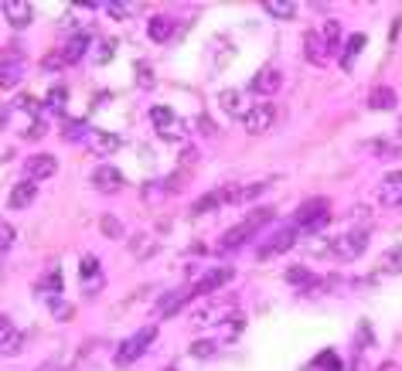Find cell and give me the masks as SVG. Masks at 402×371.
I'll return each instance as SVG.
<instances>
[{"mask_svg":"<svg viewBox=\"0 0 402 371\" xmlns=\"http://www.w3.org/2000/svg\"><path fill=\"white\" fill-rule=\"evenodd\" d=\"M154 341H157V327H154V324H150V327H143V331H137L133 337H126V341L116 348L113 365H116V368H130V365H133V361H137V358H140Z\"/></svg>","mask_w":402,"mask_h":371,"instance_id":"cell-1","label":"cell"},{"mask_svg":"<svg viewBox=\"0 0 402 371\" xmlns=\"http://www.w3.org/2000/svg\"><path fill=\"white\" fill-rule=\"evenodd\" d=\"M368 242H372V232L368 228H351V232H344V235H338L331 242V256L341 259V263H351V259H358L368 249Z\"/></svg>","mask_w":402,"mask_h":371,"instance_id":"cell-2","label":"cell"},{"mask_svg":"<svg viewBox=\"0 0 402 371\" xmlns=\"http://www.w3.org/2000/svg\"><path fill=\"white\" fill-rule=\"evenodd\" d=\"M327 218H331V201L327 198H307L300 208L294 211V222L303 225L307 232H320L327 225Z\"/></svg>","mask_w":402,"mask_h":371,"instance_id":"cell-3","label":"cell"},{"mask_svg":"<svg viewBox=\"0 0 402 371\" xmlns=\"http://www.w3.org/2000/svg\"><path fill=\"white\" fill-rule=\"evenodd\" d=\"M294 242H297V228L294 225H283V228H276V232H270V239L256 249V256L259 259H273V256H283L287 249H294Z\"/></svg>","mask_w":402,"mask_h":371,"instance_id":"cell-4","label":"cell"},{"mask_svg":"<svg viewBox=\"0 0 402 371\" xmlns=\"http://www.w3.org/2000/svg\"><path fill=\"white\" fill-rule=\"evenodd\" d=\"M273 123H276V109H273L270 102H259V106H252L249 112H242V126H246V133H252V136L266 133Z\"/></svg>","mask_w":402,"mask_h":371,"instance_id":"cell-5","label":"cell"},{"mask_svg":"<svg viewBox=\"0 0 402 371\" xmlns=\"http://www.w3.org/2000/svg\"><path fill=\"white\" fill-rule=\"evenodd\" d=\"M150 119H154L157 136H164V140H181V136H185V126L178 123L174 109H167V106H154V109H150Z\"/></svg>","mask_w":402,"mask_h":371,"instance_id":"cell-6","label":"cell"},{"mask_svg":"<svg viewBox=\"0 0 402 371\" xmlns=\"http://www.w3.org/2000/svg\"><path fill=\"white\" fill-rule=\"evenodd\" d=\"M55 171H58V160L51 154H34L24 160V181H48L55 178Z\"/></svg>","mask_w":402,"mask_h":371,"instance_id":"cell-7","label":"cell"},{"mask_svg":"<svg viewBox=\"0 0 402 371\" xmlns=\"http://www.w3.org/2000/svg\"><path fill=\"white\" fill-rule=\"evenodd\" d=\"M303 55H307V62H310V65L324 69V65L331 62V45L324 41V34L307 31V34H303Z\"/></svg>","mask_w":402,"mask_h":371,"instance_id":"cell-8","label":"cell"},{"mask_svg":"<svg viewBox=\"0 0 402 371\" xmlns=\"http://www.w3.org/2000/svg\"><path fill=\"white\" fill-rule=\"evenodd\" d=\"M235 276V270L232 266H218V270H211V273H204V276L191 286V293L195 296H204V293H215V289H222V286H228Z\"/></svg>","mask_w":402,"mask_h":371,"instance_id":"cell-9","label":"cell"},{"mask_svg":"<svg viewBox=\"0 0 402 371\" xmlns=\"http://www.w3.org/2000/svg\"><path fill=\"white\" fill-rule=\"evenodd\" d=\"M280 86H283V75H280V69H259V72L252 75V82H249V93H256V95H276V93H280Z\"/></svg>","mask_w":402,"mask_h":371,"instance_id":"cell-10","label":"cell"},{"mask_svg":"<svg viewBox=\"0 0 402 371\" xmlns=\"http://www.w3.org/2000/svg\"><path fill=\"white\" fill-rule=\"evenodd\" d=\"M379 201L389 204V208H402V171L389 174V178L379 184Z\"/></svg>","mask_w":402,"mask_h":371,"instance_id":"cell-11","label":"cell"},{"mask_svg":"<svg viewBox=\"0 0 402 371\" xmlns=\"http://www.w3.org/2000/svg\"><path fill=\"white\" fill-rule=\"evenodd\" d=\"M147 34H150V41H157V45L171 41V34H174V17H171V14H154V17L147 21Z\"/></svg>","mask_w":402,"mask_h":371,"instance_id":"cell-12","label":"cell"},{"mask_svg":"<svg viewBox=\"0 0 402 371\" xmlns=\"http://www.w3.org/2000/svg\"><path fill=\"white\" fill-rule=\"evenodd\" d=\"M252 235H256V228H252L249 222H242V225L228 228V232L222 235V242H218V246H222V252H232V249H242V246H246Z\"/></svg>","mask_w":402,"mask_h":371,"instance_id":"cell-13","label":"cell"},{"mask_svg":"<svg viewBox=\"0 0 402 371\" xmlns=\"http://www.w3.org/2000/svg\"><path fill=\"white\" fill-rule=\"evenodd\" d=\"M93 187H96L99 194H113V191L123 187V174H119L116 167H96V171H93Z\"/></svg>","mask_w":402,"mask_h":371,"instance_id":"cell-14","label":"cell"},{"mask_svg":"<svg viewBox=\"0 0 402 371\" xmlns=\"http://www.w3.org/2000/svg\"><path fill=\"white\" fill-rule=\"evenodd\" d=\"M86 140H89L93 154H99V157H109V154L119 150V136H116V133H106V130H93Z\"/></svg>","mask_w":402,"mask_h":371,"instance_id":"cell-15","label":"cell"},{"mask_svg":"<svg viewBox=\"0 0 402 371\" xmlns=\"http://www.w3.org/2000/svg\"><path fill=\"white\" fill-rule=\"evenodd\" d=\"M3 17H7L10 27H27V24H31V3H24V0H7V3H3Z\"/></svg>","mask_w":402,"mask_h":371,"instance_id":"cell-16","label":"cell"},{"mask_svg":"<svg viewBox=\"0 0 402 371\" xmlns=\"http://www.w3.org/2000/svg\"><path fill=\"white\" fill-rule=\"evenodd\" d=\"M34 198H38V184H34V181H21V184L10 187L7 204H10V208H27V204H34Z\"/></svg>","mask_w":402,"mask_h":371,"instance_id":"cell-17","label":"cell"},{"mask_svg":"<svg viewBox=\"0 0 402 371\" xmlns=\"http://www.w3.org/2000/svg\"><path fill=\"white\" fill-rule=\"evenodd\" d=\"M368 109H396V102H399V95L392 86H375L372 93H368Z\"/></svg>","mask_w":402,"mask_h":371,"instance_id":"cell-18","label":"cell"},{"mask_svg":"<svg viewBox=\"0 0 402 371\" xmlns=\"http://www.w3.org/2000/svg\"><path fill=\"white\" fill-rule=\"evenodd\" d=\"M86 48H89V38H86V34H72V38L62 45V58H65V65H75V62L86 55Z\"/></svg>","mask_w":402,"mask_h":371,"instance_id":"cell-19","label":"cell"},{"mask_svg":"<svg viewBox=\"0 0 402 371\" xmlns=\"http://www.w3.org/2000/svg\"><path fill=\"white\" fill-rule=\"evenodd\" d=\"M195 293L191 289H178V293H167L161 303H157V317H174V310L185 307V300H191Z\"/></svg>","mask_w":402,"mask_h":371,"instance_id":"cell-20","label":"cell"},{"mask_svg":"<svg viewBox=\"0 0 402 371\" xmlns=\"http://www.w3.org/2000/svg\"><path fill=\"white\" fill-rule=\"evenodd\" d=\"M167 194H171L167 181H147V184L140 187V198H143L147 204H161V201H164Z\"/></svg>","mask_w":402,"mask_h":371,"instance_id":"cell-21","label":"cell"},{"mask_svg":"<svg viewBox=\"0 0 402 371\" xmlns=\"http://www.w3.org/2000/svg\"><path fill=\"white\" fill-rule=\"evenodd\" d=\"M263 10H270V14H273V17H280V21L297 17V3H294V0H266V3H263Z\"/></svg>","mask_w":402,"mask_h":371,"instance_id":"cell-22","label":"cell"},{"mask_svg":"<svg viewBox=\"0 0 402 371\" xmlns=\"http://www.w3.org/2000/svg\"><path fill=\"white\" fill-rule=\"evenodd\" d=\"M0 331H3V355H17L21 351V334L10 327V317H0Z\"/></svg>","mask_w":402,"mask_h":371,"instance_id":"cell-23","label":"cell"},{"mask_svg":"<svg viewBox=\"0 0 402 371\" xmlns=\"http://www.w3.org/2000/svg\"><path fill=\"white\" fill-rule=\"evenodd\" d=\"M365 41H368L365 34H351V38L344 41V55H341V65H344V69H351V65H355V55L365 48Z\"/></svg>","mask_w":402,"mask_h":371,"instance_id":"cell-24","label":"cell"},{"mask_svg":"<svg viewBox=\"0 0 402 371\" xmlns=\"http://www.w3.org/2000/svg\"><path fill=\"white\" fill-rule=\"evenodd\" d=\"M154 249H157V242H154L150 235H133V239H130V256H133V259H147Z\"/></svg>","mask_w":402,"mask_h":371,"instance_id":"cell-25","label":"cell"},{"mask_svg":"<svg viewBox=\"0 0 402 371\" xmlns=\"http://www.w3.org/2000/svg\"><path fill=\"white\" fill-rule=\"evenodd\" d=\"M21 75H24V62H21V58H7V62H3V75H0L3 89H10Z\"/></svg>","mask_w":402,"mask_h":371,"instance_id":"cell-26","label":"cell"},{"mask_svg":"<svg viewBox=\"0 0 402 371\" xmlns=\"http://www.w3.org/2000/svg\"><path fill=\"white\" fill-rule=\"evenodd\" d=\"M362 150H368L372 157H399L402 150L396 147V143H389V140H368Z\"/></svg>","mask_w":402,"mask_h":371,"instance_id":"cell-27","label":"cell"},{"mask_svg":"<svg viewBox=\"0 0 402 371\" xmlns=\"http://www.w3.org/2000/svg\"><path fill=\"white\" fill-rule=\"evenodd\" d=\"M93 130L86 126V119H65L62 123V136L65 140H82V136H89Z\"/></svg>","mask_w":402,"mask_h":371,"instance_id":"cell-28","label":"cell"},{"mask_svg":"<svg viewBox=\"0 0 402 371\" xmlns=\"http://www.w3.org/2000/svg\"><path fill=\"white\" fill-rule=\"evenodd\" d=\"M379 273H402V249H389L379 259Z\"/></svg>","mask_w":402,"mask_h":371,"instance_id":"cell-29","label":"cell"},{"mask_svg":"<svg viewBox=\"0 0 402 371\" xmlns=\"http://www.w3.org/2000/svg\"><path fill=\"white\" fill-rule=\"evenodd\" d=\"M48 310H51L55 320H72V317H75V307H72L69 300H58V296L48 300Z\"/></svg>","mask_w":402,"mask_h":371,"instance_id":"cell-30","label":"cell"},{"mask_svg":"<svg viewBox=\"0 0 402 371\" xmlns=\"http://www.w3.org/2000/svg\"><path fill=\"white\" fill-rule=\"evenodd\" d=\"M99 232L106 239H123V222L116 215H102L99 218Z\"/></svg>","mask_w":402,"mask_h":371,"instance_id":"cell-31","label":"cell"},{"mask_svg":"<svg viewBox=\"0 0 402 371\" xmlns=\"http://www.w3.org/2000/svg\"><path fill=\"white\" fill-rule=\"evenodd\" d=\"M320 34H324V41L331 45V51H338V48L344 45V41H341V24H338V21H327Z\"/></svg>","mask_w":402,"mask_h":371,"instance_id":"cell-32","label":"cell"},{"mask_svg":"<svg viewBox=\"0 0 402 371\" xmlns=\"http://www.w3.org/2000/svg\"><path fill=\"white\" fill-rule=\"evenodd\" d=\"M65 102H69V89H65V86H55V89L48 93V99H45V106H48V109H55V112H62V109H65Z\"/></svg>","mask_w":402,"mask_h":371,"instance_id":"cell-33","label":"cell"},{"mask_svg":"<svg viewBox=\"0 0 402 371\" xmlns=\"http://www.w3.org/2000/svg\"><path fill=\"white\" fill-rule=\"evenodd\" d=\"M287 283H294V286H310L314 276H310L307 266H294V270H287Z\"/></svg>","mask_w":402,"mask_h":371,"instance_id":"cell-34","label":"cell"},{"mask_svg":"<svg viewBox=\"0 0 402 371\" xmlns=\"http://www.w3.org/2000/svg\"><path fill=\"white\" fill-rule=\"evenodd\" d=\"M218 102H222V109H225L228 116H239V93H235V89H225V93L218 95Z\"/></svg>","mask_w":402,"mask_h":371,"instance_id":"cell-35","label":"cell"},{"mask_svg":"<svg viewBox=\"0 0 402 371\" xmlns=\"http://www.w3.org/2000/svg\"><path fill=\"white\" fill-rule=\"evenodd\" d=\"M218 204H222V194H218V191H211V194H204V198L195 201V215H201V211H215Z\"/></svg>","mask_w":402,"mask_h":371,"instance_id":"cell-36","label":"cell"},{"mask_svg":"<svg viewBox=\"0 0 402 371\" xmlns=\"http://www.w3.org/2000/svg\"><path fill=\"white\" fill-rule=\"evenodd\" d=\"M79 273H82V279H86V283H89V276H99V259H96V256H82Z\"/></svg>","mask_w":402,"mask_h":371,"instance_id":"cell-37","label":"cell"},{"mask_svg":"<svg viewBox=\"0 0 402 371\" xmlns=\"http://www.w3.org/2000/svg\"><path fill=\"white\" fill-rule=\"evenodd\" d=\"M215 348H218L215 341L201 337V341H195V344H191V355H195V358H211V355H215Z\"/></svg>","mask_w":402,"mask_h":371,"instance_id":"cell-38","label":"cell"},{"mask_svg":"<svg viewBox=\"0 0 402 371\" xmlns=\"http://www.w3.org/2000/svg\"><path fill=\"white\" fill-rule=\"evenodd\" d=\"M270 218H273V208H259V211H252V215H249L246 222H249V225H252V228L259 232V228H263V225H266Z\"/></svg>","mask_w":402,"mask_h":371,"instance_id":"cell-39","label":"cell"},{"mask_svg":"<svg viewBox=\"0 0 402 371\" xmlns=\"http://www.w3.org/2000/svg\"><path fill=\"white\" fill-rule=\"evenodd\" d=\"M41 69H45V72L65 69V58H62V51H51V55H45V58H41Z\"/></svg>","mask_w":402,"mask_h":371,"instance_id":"cell-40","label":"cell"},{"mask_svg":"<svg viewBox=\"0 0 402 371\" xmlns=\"http://www.w3.org/2000/svg\"><path fill=\"white\" fill-rule=\"evenodd\" d=\"M317 365H320L324 371H341V358H338L334 351H324V355L317 358Z\"/></svg>","mask_w":402,"mask_h":371,"instance_id":"cell-41","label":"cell"},{"mask_svg":"<svg viewBox=\"0 0 402 371\" xmlns=\"http://www.w3.org/2000/svg\"><path fill=\"white\" fill-rule=\"evenodd\" d=\"M188 181H191V178H188V171H178V174H171V178H167V187H171V191H185Z\"/></svg>","mask_w":402,"mask_h":371,"instance_id":"cell-42","label":"cell"},{"mask_svg":"<svg viewBox=\"0 0 402 371\" xmlns=\"http://www.w3.org/2000/svg\"><path fill=\"white\" fill-rule=\"evenodd\" d=\"M58 286H62V276H58V273H51L45 283H38V289H45V293H58Z\"/></svg>","mask_w":402,"mask_h":371,"instance_id":"cell-43","label":"cell"},{"mask_svg":"<svg viewBox=\"0 0 402 371\" xmlns=\"http://www.w3.org/2000/svg\"><path fill=\"white\" fill-rule=\"evenodd\" d=\"M106 10H109V17H116V21L130 17V7H126V3H106Z\"/></svg>","mask_w":402,"mask_h":371,"instance_id":"cell-44","label":"cell"},{"mask_svg":"<svg viewBox=\"0 0 402 371\" xmlns=\"http://www.w3.org/2000/svg\"><path fill=\"white\" fill-rule=\"evenodd\" d=\"M137 82H140V86H150V82H154V72H150L143 62H137Z\"/></svg>","mask_w":402,"mask_h":371,"instance_id":"cell-45","label":"cell"},{"mask_svg":"<svg viewBox=\"0 0 402 371\" xmlns=\"http://www.w3.org/2000/svg\"><path fill=\"white\" fill-rule=\"evenodd\" d=\"M0 232H3V242H0V249H3V252H10V246H14V239H17V228H10V225H3Z\"/></svg>","mask_w":402,"mask_h":371,"instance_id":"cell-46","label":"cell"},{"mask_svg":"<svg viewBox=\"0 0 402 371\" xmlns=\"http://www.w3.org/2000/svg\"><path fill=\"white\" fill-rule=\"evenodd\" d=\"M362 344H372V327L365 324V327H358V341H355V348H362Z\"/></svg>","mask_w":402,"mask_h":371,"instance_id":"cell-47","label":"cell"},{"mask_svg":"<svg viewBox=\"0 0 402 371\" xmlns=\"http://www.w3.org/2000/svg\"><path fill=\"white\" fill-rule=\"evenodd\" d=\"M99 289H102V279L99 276H96L93 283H89V286H86V293H89V296H93V293H99Z\"/></svg>","mask_w":402,"mask_h":371,"instance_id":"cell-48","label":"cell"},{"mask_svg":"<svg viewBox=\"0 0 402 371\" xmlns=\"http://www.w3.org/2000/svg\"><path fill=\"white\" fill-rule=\"evenodd\" d=\"M375 371H402L399 365H396V361H382V365H379V368Z\"/></svg>","mask_w":402,"mask_h":371,"instance_id":"cell-49","label":"cell"},{"mask_svg":"<svg viewBox=\"0 0 402 371\" xmlns=\"http://www.w3.org/2000/svg\"><path fill=\"white\" fill-rule=\"evenodd\" d=\"M195 157H198V154H195V150H191V147H188V150H185V157H181V160H185V164H195Z\"/></svg>","mask_w":402,"mask_h":371,"instance_id":"cell-50","label":"cell"},{"mask_svg":"<svg viewBox=\"0 0 402 371\" xmlns=\"http://www.w3.org/2000/svg\"><path fill=\"white\" fill-rule=\"evenodd\" d=\"M396 130H399V136H402V119H399V126H396Z\"/></svg>","mask_w":402,"mask_h":371,"instance_id":"cell-51","label":"cell"},{"mask_svg":"<svg viewBox=\"0 0 402 371\" xmlns=\"http://www.w3.org/2000/svg\"><path fill=\"white\" fill-rule=\"evenodd\" d=\"M164 371H178V368H164Z\"/></svg>","mask_w":402,"mask_h":371,"instance_id":"cell-52","label":"cell"}]
</instances>
